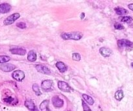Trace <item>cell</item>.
Masks as SVG:
<instances>
[{
    "mask_svg": "<svg viewBox=\"0 0 133 111\" xmlns=\"http://www.w3.org/2000/svg\"><path fill=\"white\" fill-rule=\"evenodd\" d=\"M61 38L64 40H79L82 38L83 35L80 32H70V33H64L61 35Z\"/></svg>",
    "mask_w": 133,
    "mask_h": 111,
    "instance_id": "cell-1",
    "label": "cell"
},
{
    "mask_svg": "<svg viewBox=\"0 0 133 111\" xmlns=\"http://www.w3.org/2000/svg\"><path fill=\"white\" fill-rule=\"evenodd\" d=\"M20 17V14L19 13H14L9 16L7 17L3 22V24L5 25H9L13 24L17 19Z\"/></svg>",
    "mask_w": 133,
    "mask_h": 111,
    "instance_id": "cell-2",
    "label": "cell"
},
{
    "mask_svg": "<svg viewBox=\"0 0 133 111\" xmlns=\"http://www.w3.org/2000/svg\"><path fill=\"white\" fill-rule=\"evenodd\" d=\"M52 86H53V81L52 80H43L41 83V88L45 92H50L52 89Z\"/></svg>",
    "mask_w": 133,
    "mask_h": 111,
    "instance_id": "cell-3",
    "label": "cell"
},
{
    "mask_svg": "<svg viewBox=\"0 0 133 111\" xmlns=\"http://www.w3.org/2000/svg\"><path fill=\"white\" fill-rule=\"evenodd\" d=\"M118 46L120 48L123 47H132L133 42L127 39H120L118 40Z\"/></svg>",
    "mask_w": 133,
    "mask_h": 111,
    "instance_id": "cell-4",
    "label": "cell"
},
{
    "mask_svg": "<svg viewBox=\"0 0 133 111\" xmlns=\"http://www.w3.org/2000/svg\"><path fill=\"white\" fill-rule=\"evenodd\" d=\"M12 77H13V79L16 80L17 81L21 82L25 78V74L22 70H16L12 74Z\"/></svg>",
    "mask_w": 133,
    "mask_h": 111,
    "instance_id": "cell-5",
    "label": "cell"
},
{
    "mask_svg": "<svg viewBox=\"0 0 133 111\" xmlns=\"http://www.w3.org/2000/svg\"><path fill=\"white\" fill-rule=\"evenodd\" d=\"M58 86L59 90L64 92H70L72 90L70 86L67 83L64 82V81H61V80L58 82Z\"/></svg>",
    "mask_w": 133,
    "mask_h": 111,
    "instance_id": "cell-6",
    "label": "cell"
},
{
    "mask_svg": "<svg viewBox=\"0 0 133 111\" xmlns=\"http://www.w3.org/2000/svg\"><path fill=\"white\" fill-rule=\"evenodd\" d=\"M35 68L37 70V72L40 73H42L43 74H46V75H50L51 74V71L48 68L43 65H41V64H37L35 66Z\"/></svg>",
    "mask_w": 133,
    "mask_h": 111,
    "instance_id": "cell-7",
    "label": "cell"
},
{
    "mask_svg": "<svg viewBox=\"0 0 133 111\" xmlns=\"http://www.w3.org/2000/svg\"><path fill=\"white\" fill-rule=\"evenodd\" d=\"M52 102L53 105L55 107H56V108H61V107H63V104H64L63 100L59 98L58 96H54V97H53V98L52 99Z\"/></svg>",
    "mask_w": 133,
    "mask_h": 111,
    "instance_id": "cell-8",
    "label": "cell"
},
{
    "mask_svg": "<svg viewBox=\"0 0 133 111\" xmlns=\"http://www.w3.org/2000/svg\"><path fill=\"white\" fill-rule=\"evenodd\" d=\"M11 10V6L8 3H2L0 4V13L1 14H5L8 13Z\"/></svg>",
    "mask_w": 133,
    "mask_h": 111,
    "instance_id": "cell-9",
    "label": "cell"
},
{
    "mask_svg": "<svg viewBox=\"0 0 133 111\" xmlns=\"http://www.w3.org/2000/svg\"><path fill=\"white\" fill-rule=\"evenodd\" d=\"M99 52L103 57H109L112 55L113 52L110 48L106 47H101L99 49Z\"/></svg>",
    "mask_w": 133,
    "mask_h": 111,
    "instance_id": "cell-10",
    "label": "cell"
},
{
    "mask_svg": "<svg viewBox=\"0 0 133 111\" xmlns=\"http://www.w3.org/2000/svg\"><path fill=\"white\" fill-rule=\"evenodd\" d=\"M16 68V66L14 64H2L0 66V69H2V71L5 72H11L14 70Z\"/></svg>",
    "mask_w": 133,
    "mask_h": 111,
    "instance_id": "cell-11",
    "label": "cell"
},
{
    "mask_svg": "<svg viewBox=\"0 0 133 111\" xmlns=\"http://www.w3.org/2000/svg\"><path fill=\"white\" fill-rule=\"evenodd\" d=\"M25 107L31 111H39L36 106L35 105V103L31 100H27L24 103Z\"/></svg>",
    "mask_w": 133,
    "mask_h": 111,
    "instance_id": "cell-12",
    "label": "cell"
},
{
    "mask_svg": "<svg viewBox=\"0 0 133 111\" xmlns=\"http://www.w3.org/2000/svg\"><path fill=\"white\" fill-rule=\"evenodd\" d=\"M10 52L13 55H25L26 53V50L22 48H13L10 49Z\"/></svg>",
    "mask_w": 133,
    "mask_h": 111,
    "instance_id": "cell-13",
    "label": "cell"
},
{
    "mask_svg": "<svg viewBox=\"0 0 133 111\" xmlns=\"http://www.w3.org/2000/svg\"><path fill=\"white\" fill-rule=\"evenodd\" d=\"M56 66L59 69V72L61 73L65 72L67 70V66L63 62H58V63H56Z\"/></svg>",
    "mask_w": 133,
    "mask_h": 111,
    "instance_id": "cell-14",
    "label": "cell"
},
{
    "mask_svg": "<svg viewBox=\"0 0 133 111\" xmlns=\"http://www.w3.org/2000/svg\"><path fill=\"white\" fill-rule=\"evenodd\" d=\"M48 104H49V102L48 100H45L42 103L40 104V109L41 111H50L49 108H48Z\"/></svg>",
    "mask_w": 133,
    "mask_h": 111,
    "instance_id": "cell-15",
    "label": "cell"
},
{
    "mask_svg": "<svg viewBox=\"0 0 133 111\" xmlns=\"http://www.w3.org/2000/svg\"><path fill=\"white\" fill-rule=\"evenodd\" d=\"M28 60L30 62H35L37 60V54L33 50H31L28 53Z\"/></svg>",
    "mask_w": 133,
    "mask_h": 111,
    "instance_id": "cell-16",
    "label": "cell"
},
{
    "mask_svg": "<svg viewBox=\"0 0 133 111\" xmlns=\"http://www.w3.org/2000/svg\"><path fill=\"white\" fill-rule=\"evenodd\" d=\"M114 11H115L116 13L118 15H123V14H126L128 13L127 11L124 8H122V7H116L114 8Z\"/></svg>",
    "mask_w": 133,
    "mask_h": 111,
    "instance_id": "cell-17",
    "label": "cell"
},
{
    "mask_svg": "<svg viewBox=\"0 0 133 111\" xmlns=\"http://www.w3.org/2000/svg\"><path fill=\"white\" fill-rule=\"evenodd\" d=\"M82 97L83 98H84V99L85 100V102H87L89 105H93L94 100L91 96H88V95L87 94H82Z\"/></svg>",
    "mask_w": 133,
    "mask_h": 111,
    "instance_id": "cell-18",
    "label": "cell"
},
{
    "mask_svg": "<svg viewBox=\"0 0 133 111\" xmlns=\"http://www.w3.org/2000/svg\"><path fill=\"white\" fill-rule=\"evenodd\" d=\"M124 97V94L123 90H119L115 93V98L118 101H121Z\"/></svg>",
    "mask_w": 133,
    "mask_h": 111,
    "instance_id": "cell-19",
    "label": "cell"
},
{
    "mask_svg": "<svg viewBox=\"0 0 133 111\" xmlns=\"http://www.w3.org/2000/svg\"><path fill=\"white\" fill-rule=\"evenodd\" d=\"M32 87H33V90L35 92V94H36L37 96H40V95H41V91H40V87L36 83L33 84Z\"/></svg>",
    "mask_w": 133,
    "mask_h": 111,
    "instance_id": "cell-20",
    "label": "cell"
},
{
    "mask_svg": "<svg viewBox=\"0 0 133 111\" xmlns=\"http://www.w3.org/2000/svg\"><path fill=\"white\" fill-rule=\"evenodd\" d=\"M119 19L122 22H125V23H127V24H129V23L131 22L132 21V18H131L130 16H122L121 18H119Z\"/></svg>",
    "mask_w": 133,
    "mask_h": 111,
    "instance_id": "cell-21",
    "label": "cell"
},
{
    "mask_svg": "<svg viewBox=\"0 0 133 111\" xmlns=\"http://www.w3.org/2000/svg\"><path fill=\"white\" fill-rule=\"evenodd\" d=\"M11 60V58L7 55H0V64H3L8 62Z\"/></svg>",
    "mask_w": 133,
    "mask_h": 111,
    "instance_id": "cell-22",
    "label": "cell"
},
{
    "mask_svg": "<svg viewBox=\"0 0 133 111\" xmlns=\"http://www.w3.org/2000/svg\"><path fill=\"white\" fill-rule=\"evenodd\" d=\"M72 57H73V59L75 61H80V59H81V56L79 53H74L72 55Z\"/></svg>",
    "mask_w": 133,
    "mask_h": 111,
    "instance_id": "cell-23",
    "label": "cell"
},
{
    "mask_svg": "<svg viewBox=\"0 0 133 111\" xmlns=\"http://www.w3.org/2000/svg\"><path fill=\"white\" fill-rule=\"evenodd\" d=\"M82 104L83 109H84V111H91V108L89 107V106L87 105V104L84 102V100H82Z\"/></svg>",
    "mask_w": 133,
    "mask_h": 111,
    "instance_id": "cell-24",
    "label": "cell"
},
{
    "mask_svg": "<svg viewBox=\"0 0 133 111\" xmlns=\"http://www.w3.org/2000/svg\"><path fill=\"white\" fill-rule=\"evenodd\" d=\"M114 28L116 29H117V30H123V29H125L124 26L123 25H121V24H119V23H116L114 24Z\"/></svg>",
    "mask_w": 133,
    "mask_h": 111,
    "instance_id": "cell-25",
    "label": "cell"
},
{
    "mask_svg": "<svg viewBox=\"0 0 133 111\" xmlns=\"http://www.w3.org/2000/svg\"><path fill=\"white\" fill-rule=\"evenodd\" d=\"M16 26L20 29H25L26 27V24L24 22H18L16 24Z\"/></svg>",
    "mask_w": 133,
    "mask_h": 111,
    "instance_id": "cell-26",
    "label": "cell"
},
{
    "mask_svg": "<svg viewBox=\"0 0 133 111\" xmlns=\"http://www.w3.org/2000/svg\"><path fill=\"white\" fill-rule=\"evenodd\" d=\"M3 101H4L5 102H6V103H12V102L14 101V99L12 98V97H7V98H5L4 99H3Z\"/></svg>",
    "mask_w": 133,
    "mask_h": 111,
    "instance_id": "cell-27",
    "label": "cell"
},
{
    "mask_svg": "<svg viewBox=\"0 0 133 111\" xmlns=\"http://www.w3.org/2000/svg\"><path fill=\"white\" fill-rule=\"evenodd\" d=\"M128 8L133 11V3H130V4H129V5H128Z\"/></svg>",
    "mask_w": 133,
    "mask_h": 111,
    "instance_id": "cell-28",
    "label": "cell"
},
{
    "mask_svg": "<svg viewBox=\"0 0 133 111\" xmlns=\"http://www.w3.org/2000/svg\"><path fill=\"white\" fill-rule=\"evenodd\" d=\"M84 18V13H82V15H81V18L82 19H83V18Z\"/></svg>",
    "mask_w": 133,
    "mask_h": 111,
    "instance_id": "cell-29",
    "label": "cell"
},
{
    "mask_svg": "<svg viewBox=\"0 0 133 111\" xmlns=\"http://www.w3.org/2000/svg\"><path fill=\"white\" fill-rule=\"evenodd\" d=\"M131 66H132V68H133V63H131Z\"/></svg>",
    "mask_w": 133,
    "mask_h": 111,
    "instance_id": "cell-30",
    "label": "cell"
}]
</instances>
